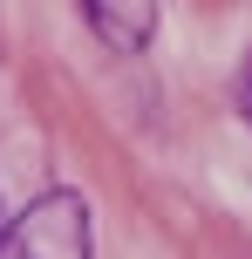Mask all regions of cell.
Masks as SVG:
<instances>
[{
    "mask_svg": "<svg viewBox=\"0 0 252 259\" xmlns=\"http://www.w3.org/2000/svg\"><path fill=\"white\" fill-rule=\"evenodd\" d=\"M95 232H89V205L75 191H48L14 219L7 232V259H89Z\"/></svg>",
    "mask_w": 252,
    "mask_h": 259,
    "instance_id": "1",
    "label": "cell"
},
{
    "mask_svg": "<svg viewBox=\"0 0 252 259\" xmlns=\"http://www.w3.org/2000/svg\"><path fill=\"white\" fill-rule=\"evenodd\" d=\"M95 41L116 55H143L150 34H157V0H82Z\"/></svg>",
    "mask_w": 252,
    "mask_h": 259,
    "instance_id": "2",
    "label": "cell"
},
{
    "mask_svg": "<svg viewBox=\"0 0 252 259\" xmlns=\"http://www.w3.org/2000/svg\"><path fill=\"white\" fill-rule=\"evenodd\" d=\"M239 116L252 123V62H245V75H239Z\"/></svg>",
    "mask_w": 252,
    "mask_h": 259,
    "instance_id": "3",
    "label": "cell"
},
{
    "mask_svg": "<svg viewBox=\"0 0 252 259\" xmlns=\"http://www.w3.org/2000/svg\"><path fill=\"white\" fill-rule=\"evenodd\" d=\"M7 232H14V219H7V205H0V246H7Z\"/></svg>",
    "mask_w": 252,
    "mask_h": 259,
    "instance_id": "4",
    "label": "cell"
}]
</instances>
